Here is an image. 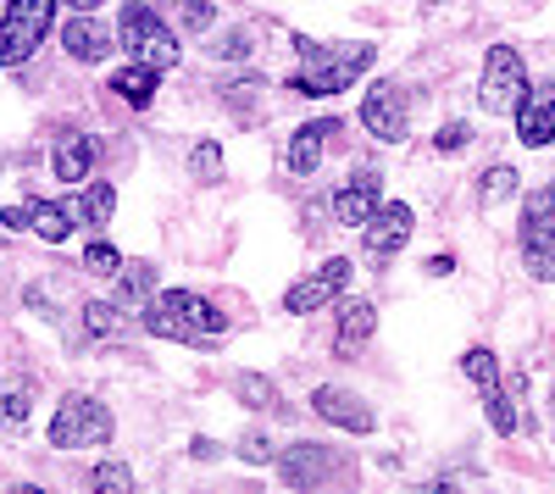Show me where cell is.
<instances>
[{
    "mask_svg": "<svg viewBox=\"0 0 555 494\" xmlns=\"http://www.w3.org/2000/svg\"><path fill=\"white\" fill-rule=\"evenodd\" d=\"M222 328H228L222 311H217L206 295L167 289V295H151V300H145V334H156V339H172V344H211Z\"/></svg>",
    "mask_w": 555,
    "mask_h": 494,
    "instance_id": "cell-1",
    "label": "cell"
},
{
    "mask_svg": "<svg viewBox=\"0 0 555 494\" xmlns=\"http://www.w3.org/2000/svg\"><path fill=\"white\" fill-rule=\"evenodd\" d=\"M373 67V44H311V39H300V73L289 78L300 95H311V101H322V95H345V89Z\"/></svg>",
    "mask_w": 555,
    "mask_h": 494,
    "instance_id": "cell-2",
    "label": "cell"
},
{
    "mask_svg": "<svg viewBox=\"0 0 555 494\" xmlns=\"http://www.w3.org/2000/svg\"><path fill=\"white\" fill-rule=\"evenodd\" d=\"M56 6L62 0H7V12H0V67H23L44 34L56 28Z\"/></svg>",
    "mask_w": 555,
    "mask_h": 494,
    "instance_id": "cell-3",
    "label": "cell"
},
{
    "mask_svg": "<svg viewBox=\"0 0 555 494\" xmlns=\"http://www.w3.org/2000/svg\"><path fill=\"white\" fill-rule=\"evenodd\" d=\"M478 101L489 117H517V106L528 101V67L517 44H489L483 56V78H478Z\"/></svg>",
    "mask_w": 555,
    "mask_h": 494,
    "instance_id": "cell-4",
    "label": "cell"
},
{
    "mask_svg": "<svg viewBox=\"0 0 555 494\" xmlns=\"http://www.w3.org/2000/svg\"><path fill=\"white\" fill-rule=\"evenodd\" d=\"M112 428L117 422L95 394H67L51 417V444L56 451H101V444H112Z\"/></svg>",
    "mask_w": 555,
    "mask_h": 494,
    "instance_id": "cell-5",
    "label": "cell"
},
{
    "mask_svg": "<svg viewBox=\"0 0 555 494\" xmlns=\"http://www.w3.org/2000/svg\"><path fill=\"white\" fill-rule=\"evenodd\" d=\"M117 34H122V51L133 56V62H151L156 73H172L178 67V34L167 28V17H156L151 6H122V23H117Z\"/></svg>",
    "mask_w": 555,
    "mask_h": 494,
    "instance_id": "cell-6",
    "label": "cell"
},
{
    "mask_svg": "<svg viewBox=\"0 0 555 494\" xmlns=\"http://www.w3.org/2000/svg\"><path fill=\"white\" fill-rule=\"evenodd\" d=\"M350 278H356V266L345 261V256H334V261H322L317 273H306L300 284H289L284 289V311L289 317H306V311H322V306H334L345 289H350Z\"/></svg>",
    "mask_w": 555,
    "mask_h": 494,
    "instance_id": "cell-7",
    "label": "cell"
},
{
    "mask_svg": "<svg viewBox=\"0 0 555 494\" xmlns=\"http://www.w3.org/2000/svg\"><path fill=\"white\" fill-rule=\"evenodd\" d=\"M411 229H416V211L405 200H384L373 217L361 222V245H366V256H373V261H395L405 250Z\"/></svg>",
    "mask_w": 555,
    "mask_h": 494,
    "instance_id": "cell-8",
    "label": "cell"
},
{
    "mask_svg": "<svg viewBox=\"0 0 555 494\" xmlns=\"http://www.w3.org/2000/svg\"><path fill=\"white\" fill-rule=\"evenodd\" d=\"M361 128L373 133V140L384 145H400L405 140V128H411V112H405V95H400V83H373L361 95Z\"/></svg>",
    "mask_w": 555,
    "mask_h": 494,
    "instance_id": "cell-9",
    "label": "cell"
},
{
    "mask_svg": "<svg viewBox=\"0 0 555 494\" xmlns=\"http://www.w3.org/2000/svg\"><path fill=\"white\" fill-rule=\"evenodd\" d=\"M311 412L322 417V422H334V428H345V433H356V439H366L378 428V417H373V406H366L361 394H350V389H339V384H322V389H311Z\"/></svg>",
    "mask_w": 555,
    "mask_h": 494,
    "instance_id": "cell-10",
    "label": "cell"
},
{
    "mask_svg": "<svg viewBox=\"0 0 555 494\" xmlns=\"http://www.w3.org/2000/svg\"><path fill=\"white\" fill-rule=\"evenodd\" d=\"M62 51H67L73 62H83V67H95V62L112 56V28H106L95 12H73V17L62 23Z\"/></svg>",
    "mask_w": 555,
    "mask_h": 494,
    "instance_id": "cell-11",
    "label": "cell"
},
{
    "mask_svg": "<svg viewBox=\"0 0 555 494\" xmlns=\"http://www.w3.org/2000/svg\"><path fill=\"white\" fill-rule=\"evenodd\" d=\"M334 133H345V122L339 117H317V122H300L295 133H289V172L295 178H311L317 167H322V151H328V140Z\"/></svg>",
    "mask_w": 555,
    "mask_h": 494,
    "instance_id": "cell-12",
    "label": "cell"
},
{
    "mask_svg": "<svg viewBox=\"0 0 555 494\" xmlns=\"http://www.w3.org/2000/svg\"><path fill=\"white\" fill-rule=\"evenodd\" d=\"M334 451H322V444H311V439H300V444H289L284 456H278V472H284V483L289 489H311V483H328L334 478Z\"/></svg>",
    "mask_w": 555,
    "mask_h": 494,
    "instance_id": "cell-13",
    "label": "cell"
},
{
    "mask_svg": "<svg viewBox=\"0 0 555 494\" xmlns=\"http://www.w3.org/2000/svg\"><path fill=\"white\" fill-rule=\"evenodd\" d=\"M517 140H522L528 151L555 145V83L528 89V101L517 106Z\"/></svg>",
    "mask_w": 555,
    "mask_h": 494,
    "instance_id": "cell-14",
    "label": "cell"
},
{
    "mask_svg": "<svg viewBox=\"0 0 555 494\" xmlns=\"http://www.w3.org/2000/svg\"><path fill=\"white\" fill-rule=\"evenodd\" d=\"M384 206V190H378V172H356L350 184H339L334 195V217L345 222V229H361L366 217H373Z\"/></svg>",
    "mask_w": 555,
    "mask_h": 494,
    "instance_id": "cell-15",
    "label": "cell"
},
{
    "mask_svg": "<svg viewBox=\"0 0 555 494\" xmlns=\"http://www.w3.org/2000/svg\"><path fill=\"white\" fill-rule=\"evenodd\" d=\"M95 140H89V133H62V140H56V151H51V172L62 178V184H83V178L89 172H95Z\"/></svg>",
    "mask_w": 555,
    "mask_h": 494,
    "instance_id": "cell-16",
    "label": "cell"
},
{
    "mask_svg": "<svg viewBox=\"0 0 555 494\" xmlns=\"http://www.w3.org/2000/svg\"><path fill=\"white\" fill-rule=\"evenodd\" d=\"M373 328H378V306H373V300H345V311H339V334H334L339 362H345V355H361L366 339H373Z\"/></svg>",
    "mask_w": 555,
    "mask_h": 494,
    "instance_id": "cell-17",
    "label": "cell"
},
{
    "mask_svg": "<svg viewBox=\"0 0 555 494\" xmlns=\"http://www.w3.org/2000/svg\"><path fill=\"white\" fill-rule=\"evenodd\" d=\"M156 83H162V73H156L151 62H133V56H128V62L112 73V95H122L133 112H145V106L156 101Z\"/></svg>",
    "mask_w": 555,
    "mask_h": 494,
    "instance_id": "cell-18",
    "label": "cell"
},
{
    "mask_svg": "<svg viewBox=\"0 0 555 494\" xmlns=\"http://www.w3.org/2000/svg\"><path fill=\"white\" fill-rule=\"evenodd\" d=\"M112 284H117V306H145L156 295V266L151 261H122L112 273Z\"/></svg>",
    "mask_w": 555,
    "mask_h": 494,
    "instance_id": "cell-19",
    "label": "cell"
},
{
    "mask_svg": "<svg viewBox=\"0 0 555 494\" xmlns=\"http://www.w3.org/2000/svg\"><path fill=\"white\" fill-rule=\"evenodd\" d=\"M117 211V184H106V178H83V195H78V217L89 222V229H106Z\"/></svg>",
    "mask_w": 555,
    "mask_h": 494,
    "instance_id": "cell-20",
    "label": "cell"
},
{
    "mask_svg": "<svg viewBox=\"0 0 555 494\" xmlns=\"http://www.w3.org/2000/svg\"><path fill=\"white\" fill-rule=\"evenodd\" d=\"M555 239V190H539L522 200V245Z\"/></svg>",
    "mask_w": 555,
    "mask_h": 494,
    "instance_id": "cell-21",
    "label": "cell"
},
{
    "mask_svg": "<svg viewBox=\"0 0 555 494\" xmlns=\"http://www.w3.org/2000/svg\"><path fill=\"white\" fill-rule=\"evenodd\" d=\"M78 328L89 339H117L122 334V306L117 300H83L78 306Z\"/></svg>",
    "mask_w": 555,
    "mask_h": 494,
    "instance_id": "cell-22",
    "label": "cell"
},
{
    "mask_svg": "<svg viewBox=\"0 0 555 494\" xmlns=\"http://www.w3.org/2000/svg\"><path fill=\"white\" fill-rule=\"evenodd\" d=\"M28 417H34V389H28V378H7L0 384V428H28Z\"/></svg>",
    "mask_w": 555,
    "mask_h": 494,
    "instance_id": "cell-23",
    "label": "cell"
},
{
    "mask_svg": "<svg viewBox=\"0 0 555 494\" xmlns=\"http://www.w3.org/2000/svg\"><path fill=\"white\" fill-rule=\"evenodd\" d=\"M234 394H240V406H250V412H284V394H278V384L261 378V373H240Z\"/></svg>",
    "mask_w": 555,
    "mask_h": 494,
    "instance_id": "cell-24",
    "label": "cell"
},
{
    "mask_svg": "<svg viewBox=\"0 0 555 494\" xmlns=\"http://www.w3.org/2000/svg\"><path fill=\"white\" fill-rule=\"evenodd\" d=\"M28 211H34V234H39L44 245H62V239L73 234V211H67V206H56V200H28Z\"/></svg>",
    "mask_w": 555,
    "mask_h": 494,
    "instance_id": "cell-25",
    "label": "cell"
},
{
    "mask_svg": "<svg viewBox=\"0 0 555 494\" xmlns=\"http://www.w3.org/2000/svg\"><path fill=\"white\" fill-rule=\"evenodd\" d=\"M517 167H489L483 178H478V211H494V206H505V200H517Z\"/></svg>",
    "mask_w": 555,
    "mask_h": 494,
    "instance_id": "cell-26",
    "label": "cell"
},
{
    "mask_svg": "<svg viewBox=\"0 0 555 494\" xmlns=\"http://www.w3.org/2000/svg\"><path fill=\"white\" fill-rule=\"evenodd\" d=\"M461 373H467L483 394H489V389H500V362H494V350H483V344L461 355Z\"/></svg>",
    "mask_w": 555,
    "mask_h": 494,
    "instance_id": "cell-27",
    "label": "cell"
},
{
    "mask_svg": "<svg viewBox=\"0 0 555 494\" xmlns=\"http://www.w3.org/2000/svg\"><path fill=\"white\" fill-rule=\"evenodd\" d=\"M483 412H489V428L494 433H517V406H512V394H505V389H489L483 394Z\"/></svg>",
    "mask_w": 555,
    "mask_h": 494,
    "instance_id": "cell-28",
    "label": "cell"
},
{
    "mask_svg": "<svg viewBox=\"0 0 555 494\" xmlns=\"http://www.w3.org/2000/svg\"><path fill=\"white\" fill-rule=\"evenodd\" d=\"M190 172H195V184H211V178L222 172V151H217V140H201V145L190 151Z\"/></svg>",
    "mask_w": 555,
    "mask_h": 494,
    "instance_id": "cell-29",
    "label": "cell"
},
{
    "mask_svg": "<svg viewBox=\"0 0 555 494\" xmlns=\"http://www.w3.org/2000/svg\"><path fill=\"white\" fill-rule=\"evenodd\" d=\"M89 483H95L101 494H128L133 489V472H128V461H101Z\"/></svg>",
    "mask_w": 555,
    "mask_h": 494,
    "instance_id": "cell-30",
    "label": "cell"
},
{
    "mask_svg": "<svg viewBox=\"0 0 555 494\" xmlns=\"http://www.w3.org/2000/svg\"><path fill=\"white\" fill-rule=\"evenodd\" d=\"M178 23L190 34H206L217 23V6H211V0H178Z\"/></svg>",
    "mask_w": 555,
    "mask_h": 494,
    "instance_id": "cell-31",
    "label": "cell"
},
{
    "mask_svg": "<svg viewBox=\"0 0 555 494\" xmlns=\"http://www.w3.org/2000/svg\"><path fill=\"white\" fill-rule=\"evenodd\" d=\"M83 266H89V273H95V278H112L117 266H122V256H117V250H112L106 239H95V245L83 250Z\"/></svg>",
    "mask_w": 555,
    "mask_h": 494,
    "instance_id": "cell-32",
    "label": "cell"
},
{
    "mask_svg": "<svg viewBox=\"0 0 555 494\" xmlns=\"http://www.w3.org/2000/svg\"><path fill=\"white\" fill-rule=\"evenodd\" d=\"M467 145H473V128H467V122H444V128L434 133V151H444V156H461Z\"/></svg>",
    "mask_w": 555,
    "mask_h": 494,
    "instance_id": "cell-33",
    "label": "cell"
},
{
    "mask_svg": "<svg viewBox=\"0 0 555 494\" xmlns=\"http://www.w3.org/2000/svg\"><path fill=\"white\" fill-rule=\"evenodd\" d=\"M217 56H222V62H240V56H250V28H240V34H228V39L217 44Z\"/></svg>",
    "mask_w": 555,
    "mask_h": 494,
    "instance_id": "cell-34",
    "label": "cell"
},
{
    "mask_svg": "<svg viewBox=\"0 0 555 494\" xmlns=\"http://www.w3.org/2000/svg\"><path fill=\"white\" fill-rule=\"evenodd\" d=\"M240 456H245L250 467H261V461H272V444H267L261 433H245V439H240Z\"/></svg>",
    "mask_w": 555,
    "mask_h": 494,
    "instance_id": "cell-35",
    "label": "cell"
},
{
    "mask_svg": "<svg viewBox=\"0 0 555 494\" xmlns=\"http://www.w3.org/2000/svg\"><path fill=\"white\" fill-rule=\"evenodd\" d=\"M0 229H12V234H34V211H28V206H7V211H0Z\"/></svg>",
    "mask_w": 555,
    "mask_h": 494,
    "instance_id": "cell-36",
    "label": "cell"
},
{
    "mask_svg": "<svg viewBox=\"0 0 555 494\" xmlns=\"http://www.w3.org/2000/svg\"><path fill=\"white\" fill-rule=\"evenodd\" d=\"M190 456H195V461H217L222 451H217V444H211V439H195V444H190Z\"/></svg>",
    "mask_w": 555,
    "mask_h": 494,
    "instance_id": "cell-37",
    "label": "cell"
},
{
    "mask_svg": "<svg viewBox=\"0 0 555 494\" xmlns=\"http://www.w3.org/2000/svg\"><path fill=\"white\" fill-rule=\"evenodd\" d=\"M428 273H434V278H444V273H455V256H434V261H428Z\"/></svg>",
    "mask_w": 555,
    "mask_h": 494,
    "instance_id": "cell-38",
    "label": "cell"
},
{
    "mask_svg": "<svg viewBox=\"0 0 555 494\" xmlns=\"http://www.w3.org/2000/svg\"><path fill=\"white\" fill-rule=\"evenodd\" d=\"M73 12H95V6H106V0H67Z\"/></svg>",
    "mask_w": 555,
    "mask_h": 494,
    "instance_id": "cell-39",
    "label": "cell"
},
{
    "mask_svg": "<svg viewBox=\"0 0 555 494\" xmlns=\"http://www.w3.org/2000/svg\"><path fill=\"white\" fill-rule=\"evenodd\" d=\"M550 190H555V178H550Z\"/></svg>",
    "mask_w": 555,
    "mask_h": 494,
    "instance_id": "cell-40",
    "label": "cell"
},
{
    "mask_svg": "<svg viewBox=\"0 0 555 494\" xmlns=\"http://www.w3.org/2000/svg\"><path fill=\"white\" fill-rule=\"evenodd\" d=\"M550 406H555V400H550Z\"/></svg>",
    "mask_w": 555,
    "mask_h": 494,
    "instance_id": "cell-41",
    "label": "cell"
}]
</instances>
